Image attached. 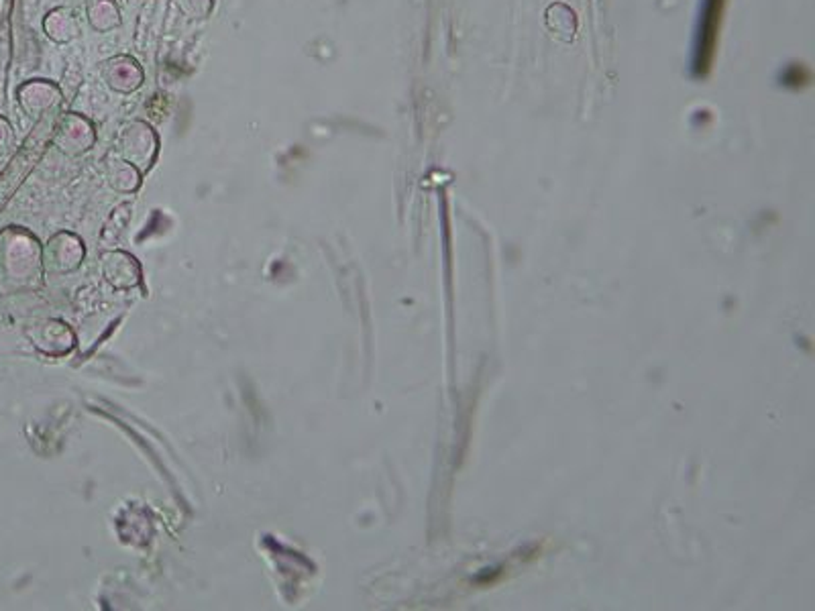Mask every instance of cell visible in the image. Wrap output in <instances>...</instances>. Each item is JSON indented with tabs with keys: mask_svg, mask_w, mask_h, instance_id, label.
I'll return each mask as SVG.
<instances>
[{
	"mask_svg": "<svg viewBox=\"0 0 815 611\" xmlns=\"http://www.w3.org/2000/svg\"><path fill=\"white\" fill-rule=\"evenodd\" d=\"M108 176H111L112 188H117L119 192H133L141 182L139 171H137L131 163L122 160L111 165V174Z\"/></svg>",
	"mask_w": 815,
	"mask_h": 611,
	"instance_id": "obj_9",
	"label": "cell"
},
{
	"mask_svg": "<svg viewBox=\"0 0 815 611\" xmlns=\"http://www.w3.org/2000/svg\"><path fill=\"white\" fill-rule=\"evenodd\" d=\"M12 145V128L4 119H0V153Z\"/></svg>",
	"mask_w": 815,
	"mask_h": 611,
	"instance_id": "obj_11",
	"label": "cell"
},
{
	"mask_svg": "<svg viewBox=\"0 0 815 611\" xmlns=\"http://www.w3.org/2000/svg\"><path fill=\"white\" fill-rule=\"evenodd\" d=\"M106 279L117 287H131L139 282V265L127 253H111L104 257Z\"/></svg>",
	"mask_w": 815,
	"mask_h": 611,
	"instance_id": "obj_5",
	"label": "cell"
},
{
	"mask_svg": "<svg viewBox=\"0 0 815 611\" xmlns=\"http://www.w3.org/2000/svg\"><path fill=\"white\" fill-rule=\"evenodd\" d=\"M43 27H46L47 37L57 43H70L80 35L78 21L66 9H55L49 12L46 21H43Z\"/></svg>",
	"mask_w": 815,
	"mask_h": 611,
	"instance_id": "obj_6",
	"label": "cell"
},
{
	"mask_svg": "<svg viewBox=\"0 0 815 611\" xmlns=\"http://www.w3.org/2000/svg\"><path fill=\"white\" fill-rule=\"evenodd\" d=\"M19 103L33 119H43L52 112H60L62 92L52 82L33 80L19 88Z\"/></svg>",
	"mask_w": 815,
	"mask_h": 611,
	"instance_id": "obj_3",
	"label": "cell"
},
{
	"mask_svg": "<svg viewBox=\"0 0 815 611\" xmlns=\"http://www.w3.org/2000/svg\"><path fill=\"white\" fill-rule=\"evenodd\" d=\"M103 76L106 84L112 90L121 92V95L135 92L143 84V78H146L139 63L129 55H117L112 60H108L103 68Z\"/></svg>",
	"mask_w": 815,
	"mask_h": 611,
	"instance_id": "obj_4",
	"label": "cell"
},
{
	"mask_svg": "<svg viewBox=\"0 0 815 611\" xmlns=\"http://www.w3.org/2000/svg\"><path fill=\"white\" fill-rule=\"evenodd\" d=\"M176 3L192 19H204L212 9V0H176Z\"/></svg>",
	"mask_w": 815,
	"mask_h": 611,
	"instance_id": "obj_10",
	"label": "cell"
},
{
	"mask_svg": "<svg viewBox=\"0 0 815 611\" xmlns=\"http://www.w3.org/2000/svg\"><path fill=\"white\" fill-rule=\"evenodd\" d=\"M49 249L57 251L55 257H52V261L60 263V271H68V269L78 268V263H80L82 257H84V249H82L80 239H78V236H74V235H68V233L57 235L55 239L49 243Z\"/></svg>",
	"mask_w": 815,
	"mask_h": 611,
	"instance_id": "obj_7",
	"label": "cell"
},
{
	"mask_svg": "<svg viewBox=\"0 0 815 611\" xmlns=\"http://www.w3.org/2000/svg\"><path fill=\"white\" fill-rule=\"evenodd\" d=\"M157 147H160V141H157L154 128L146 125V122L135 120L121 131L117 141V155L122 161L131 163L139 174H146L155 161Z\"/></svg>",
	"mask_w": 815,
	"mask_h": 611,
	"instance_id": "obj_1",
	"label": "cell"
},
{
	"mask_svg": "<svg viewBox=\"0 0 815 611\" xmlns=\"http://www.w3.org/2000/svg\"><path fill=\"white\" fill-rule=\"evenodd\" d=\"M94 127L88 119H84L82 114H66V117L57 119L54 141L57 149H62L63 153L70 157H78L88 151L94 145Z\"/></svg>",
	"mask_w": 815,
	"mask_h": 611,
	"instance_id": "obj_2",
	"label": "cell"
},
{
	"mask_svg": "<svg viewBox=\"0 0 815 611\" xmlns=\"http://www.w3.org/2000/svg\"><path fill=\"white\" fill-rule=\"evenodd\" d=\"M88 21L94 31L106 33L121 25V12L112 0H90Z\"/></svg>",
	"mask_w": 815,
	"mask_h": 611,
	"instance_id": "obj_8",
	"label": "cell"
}]
</instances>
